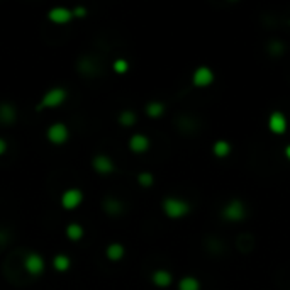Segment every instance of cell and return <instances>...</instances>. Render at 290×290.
<instances>
[{"label": "cell", "mask_w": 290, "mask_h": 290, "mask_svg": "<svg viewBox=\"0 0 290 290\" xmlns=\"http://www.w3.org/2000/svg\"><path fill=\"white\" fill-rule=\"evenodd\" d=\"M161 209L168 219H182L190 212V204L178 197H166L161 204Z\"/></svg>", "instance_id": "1"}, {"label": "cell", "mask_w": 290, "mask_h": 290, "mask_svg": "<svg viewBox=\"0 0 290 290\" xmlns=\"http://www.w3.org/2000/svg\"><path fill=\"white\" fill-rule=\"evenodd\" d=\"M68 99V92L63 86H51L44 92L43 99L39 102V109H58Z\"/></svg>", "instance_id": "2"}, {"label": "cell", "mask_w": 290, "mask_h": 290, "mask_svg": "<svg viewBox=\"0 0 290 290\" xmlns=\"http://www.w3.org/2000/svg\"><path fill=\"white\" fill-rule=\"evenodd\" d=\"M46 139L54 146L65 144V142L70 139L68 126H66L65 122H53V124L48 126V129H46Z\"/></svg>", "instance_id": "3"}, {"label": "cell", "mask_w": 290, "mask_h": 290, "mask_svg": "<svg viewBox=\"0 0 290 290\" xmlns=\"http://www.w3.org/2000/svg\"><path fill=\"white\" fill-rule=\"evenodd\" d=\"M83 198H85V195H83V192H81L80 188L70 187V188H66V190H63V193H61L60 204H61V207H63L65 211H75V209H78L81 206Z\"/></svg>", "instance_id": "4"}, {"label": "cell", "mask_w": 290, "mask_h": 290, "mask_svg": "<svg viewBox=\"0 0 290 290\" xmlns=\"http://www.w3.org/2000/svg\"><path fill=\"white\" fill-rule=\"evenodd\" d=\"M22 267H24L25 272L31 275V277H39V275L44 272L46 262H44L43 254H39V253H36V251H31V253H27L24 256Z\"/></svg>", "instance_id": "5"}, {"label": "cell", "mask_w": 290, "mask_h": 290, "mask_svg": "<svg viewBox=\"0 0 290 290\" xmlns=\"http://www.w3.org/2000/svg\"><path fill=\"white\" fill-rule=\"evenodd\" d=\"M244 216H246V207L241 200L234 198V200L227 202L226 207L222 209V217L229 222H239L243 221Z\"/></svg>", "instance_id": "6"}, {"label": "cell", "mask_w": 290, "mask_h": 290, "mask_svg": "<svg viewBox=\"0 0 290 290\" xmlns=\"http://www.w3.org/2000/svg\"><path fill=\"white\" fill-rule=\"evenodd\" d=\"M73 19H75L73 10L68 9V7H63V5H58V7L49 9V12H48V20L51 24H56V25L70 24Z\"/></svg>", "instance_id": "7"}, {"label": "cell", "mask_w": 290, "mask_h": 290, "mask_svg": "<svg viewBox=\"0 0 290 290\" xmlns=\"http://www.w3.org/2000/svg\"><path fill=\"white\" fill-rule=\"evenodd\" d=\"M92 168H94L99 175H110V173H114L115 170V163L107 155H95L92 158Z\"/></svg>", "instance_id": "8"}, {"label": "cell", "mask_w": 290, "mask_h": 290, "mask_svg": "<svg viewBox=\"0 0 290 290\" xmlns=\"http://www.w3.org/2000/svg\"><path fill=\"white\" fill-rule=\"evenodd\" d=\"M268 129L273 132V134H285L288 129V121L287 117H285L283 112L280 110H275L270 114L268 117Z\"/></svg>", "instance_id": "9"}, {"label": "cell", "mask_w": 290, "mask_h": 290, "mask_svg": "<svg viewBox=\"0 0 290 290\" xmlns=\"http://www.w3.org/2000/svg\"><path fill=\"white\" fill-rule=\"evenodd\" d=\"M192 83L197 89H206V86L214 83V71L209 66H198L192 75Z\"/></svg>", "instance_id": "10"}, {"label": "cell", "mask_w": 290, "mask_h": 290, "mask_svg": "<svg viewBox=\"0 0 290 290\" xmlns=\"http://www.w3.org/2000/svg\"><path fill=\"white\" fill-rule=\"evenodd\" d=\"M127 146H129V150L132 153H136V155H142V153H146L148 150H150L151 141H150V137H148L146 134L136 132V134H132L129 137V142H127Z\"/></svg>", "instance_id": "11"}, {"label": "cell", "mask_w": 290, "mask_h": 290, "mask_svg": "<svg viewBox=\"0 0 290 290\" xmlns=\"http://www.w3.org/2000/svg\"><path fill=\"white\" fill-rule=\"evenodd\" d=\"M151 282L155 283L158 288H166V287H170V285H171L173 277H171V273L168 272V270L158 268L151 275Z\"/></svg>", "instance_id": "12"}, {"label": "cell", "mask_w": 290, "mask_h": 290, "mask_svg": "<svg viewBox=\"0 0 290 290\" xmlns=\"http://www.w3.org/2000/svg\"><path fill=\"white\" fill-rule=\"evenodd\" d=\"M15 119H17V110H15V107L12 104H7V102L0 104V122H2L4 126H10L14 124Z\"/></svg>", "instance_id": "13"}, {"label": "cell", "mask_w": 290, "mask_h": 290, "mask_svg": "<svg viewBox=\"0 0 290 290\" xmlns=\"http://www.w3.org/2000/svg\"><path fill=\"white\" fill-rule=\"evenodd\" d=\"M124 254H126V248H124V244H121V243H110L109 246L105 248V258L109 259V262H121L122 258H124Z\"/></svg>", "instance_id": "14"}, {"label": "cell", "mask_w": 290, "mask_h": 290, "mask_svg": "<svg viewBox=\"0 0 290 290\" xmlns=\"http://www.w3.org/2000/svg\"><path fill=\"white\" fill-rule=\"evenodd\" d=\"M65 234H66V238H68L70 241L76 243V241H80V239L85 236V229L78 222H70L68 226L65 227Z\"/></svg>", "instance_id": "15"}, {"label": "cell", "mask_w": 290, "mask_h": 290, "mask_svg": "<svg viewBox=\"0 0 290 290\" xmlns=\"http://www.w3.org/2000/svg\"><path fill=\"white\" fill-rule=\"evenodd\" d=\"M53 268L56 270V272H60V273L68 272V270L71 268V258L68 256V254H65V253L54 254V256H53Z\"/></svg>", "instance_id": "16"}, {"label": "cell", "mask_w": 290, "mask_h": 290, "mask_svg": "<svg viewBox=\"0 0 290 290\" xmlns=\"http://www.w3.org/2000/svg\"><path fill=\"white\" fill-rule=\"evenodd\" d=\"M144 112L148 117H151V119H158V117H161L165 114V104H161V102H158V100H153L150 104H146Z\"/></svg>", "instance_id": "17"}, {"label": "cell", "mask_w": 290, "mask_h": 290, "mask_svg": "<svg viewBox=\"0 0 290 290\" xmlns=\"http://www.w3.org/2000/svg\"><path fill=\"white\" fill-rule=\"evenodd\" d=\"M212 153H214V155H216L217 158H226L229 153H231V144H229L227 141H224V139H219V141L214 142Z\"/></svg>", "instance_id": "18"}, {"label": "cell", "mask_w": 290, "mask_h": 290, "mask_svg": "<svg viewBox=\"0 0 290 290\" xmlns=\"http://www.w3.org/2000/svg\"><path fill=\"white\" fill-rule=\"evenodd\" d=\"M117 121H119L121 126L132 127V126H134L136 122H137V115H136L132 110L127 109V110H122V112H121V114H119V119H117Z\"/></svg>", "instance_id": "19"}, {"label": "cell", "mask_w": 290, "mask_h": 290, "mask_svg": "<svg viewBox=\"0 0 290 290\" xmlns=\"http://www.w3.org/2000/svg\"><path fill=\"white\" fill-rule=\"evenodd\" d=\"M178 290H200V282L195 277H183L178 282Z\"/></svg>", "instance_id": "20"}, {"label": "cell", "mask_w": 290, "mask_h": 290, "mask_svg": "<svg viewBox=\"0 0 290 290\" xmlns=\"http://www.w3.org/2000/svg\"><path fill=\"white\" fill-rule=\"evenodd\" d=\"M104 209H105L107 214H119L122 206H121V202L117 200V198L109 197V198H105V200H104Z\"/></svg>", "instance_id": "21"}, {"label": "cell", "mask_w": 290, "mask_h": 290, "mask_svg": "<svg viewBox=\"0 0 290 290\" xmlns=\"http://www.w3.org/2000/svg\"><path fill=\"white\" fill-rule=\"evenodd\" d=\"M136 178H137V183H139L141 187H146V188L155 183V177H153V173H150V171H141Z\"/></svg>", "instance_id": "22"}, {"label": "cell", "mask_w": 290, "mask_h": 290, "mask_svg": "<svg viewBox=\"0 0 290 290\" xmlns=\"http://www.w3.org/2000/svg\"><path fill=\"white\" fill-rule=\"evenodd\" d=\"M112 70H114L117 75H124V73L129 71V63H127L126 60L119 58V60H115L114 63H112Z\"/></svg>", "instance_id": "23"}, {"label": "cell", "mask_w": 290, "mask_h": 290, "mask_svg": "<svg viewBox=\"0 0 290 290\" xmlns=\"http://www.w3.org/2000/svg\"><path fill=\"white\" fill-rule=\"evenodd\" d=\"M268 49H270V53H272L273 56H280L283 53V44L280 43V41H272L268 46Z\"/></svg>", "instance_id": "24"}, {"label": "cell", "mask_w": 290, "mask_h": 290, "mask_svg": "<svg viewBox=\"0 0 290 290\" xmlns=\"http://www.w3.org/2000/svg\"><path fill=\"white\" fill-rule=\"evenodd\" d=\"M73 10V17H85L86 15V9L85 7H75V9H71Z\"/></svg>", "instance_id": "25"}, {"label": "cell", "mask_w": 290, "mask_h": 290, "mask_svg": "<svg viewBox=\"0 0 290 290\" xmlns=\"http://www.w3.org/2000/svg\"><path fill=\"white\" fill-rule=\"evenodd\" d=\"M7 150H9L7 141H5L4 137H0V156H4L5 153H7Z\"/></svg>", "instance_id": "26"}, {"label": "cell", "mask_w": 290, "mask_h": 290, "mask_svg": "<svg viewBox=\"0 0 290 290\" xmlns=\"http://www.w3.org/2000/svg\"><path fill=\"white\" fill-rule=\"evenodd\" d=\"M285 156H287V160H290V144H287V148H285Z\"/></svg>", "instance_id": "27"}]
</instances>
